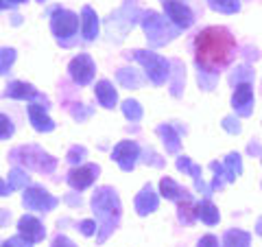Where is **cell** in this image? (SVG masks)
Wrapping results in <instances>:
<instances>
[{
	"mask_svg": "<svg viewBox=\"0 0 262 247\" xmlns=\"http://www.w3.org/2000/svg\"><path fill=\"white\" fill-rule=\"evenodd\" d=\"M160 191H162V195L166 197V199H170V201H186V199H192L190 193H188L186 188H182L179 184H175L170 177H164V179H162V182H160Z\"/></svg>",
	"mask_w": 262,
	"mask_h": 247,
	"instance_id": "d6986e66",
	"label": "cell"
},
{
	"mask_svg": "<svg viewBox=\"0 0 262 247\" xmlns=\"http://www.w3.org/2000/svg\"><path fill=\"white\" fill-rule=\"evenodd\" d=\"M196 219H201L206 225H216L219 223V210H216V205L212 203V201H201V203H196Z\"/></svg>",
	"mask_w": 262,
	"mask_h": 247,
	"instance_id": "44dd1931",
	"label": "cell"
},
{
	"mask_svg": "<svg viewBox=\"0 0 262 247\" xmlns=\"http://www.w3.org/2000/svg\"><path fill=\"white\" fill-rule=\"evenodd\" d=\"M177 169L186 171L190 177H194V186H196V191H199V193L212 195V186L203 184V179H201V167H196V164H192L190 160L186 158V155H182V158H177Z\"/></svg>",
	"mask_w": 262,
	"mask_h": 247,
	"instance_id": "e0dca14e",
	"label": "cell"
},
{
	"mask_svg": "<svg viewBox=\"0 0 262 247\" xmlns=\"http://www.w3.org/2000/svg\"><path fill=\"white\" fill-rule=\"evenodd\" d=\"M196 247H219V241H216V236L206 234L203 238H199V243H196Z\"/></svg>",
	"mask_w": 262,
	"mask_h": 247,
	"instance_id": "f35d334b",
	"label": "cell"
},
{
	"mask_svg": "<svg viewBox=\"0 0 262 247\" xmlns=\"http://www.w3.org/2000/svg\"><path fill=\"white\" fill-rule=\"evenodd\" d=\"M164 3V11H166V18L175 24L177 29H188L190 24L194 22V15L192 11L188 9L184 3L179 0H162Z\"/></svg>",
	"mask_w": 262,
	"mask_h": 247,
	"instance_id": "9c48e42d",
	"label": "cell"
},
{
	"mask_svg": "<svg viewBox=\"0 0 262 247\" xmlns=\"http://www.w3.org/2000/svg\"><path fill=\"white\" fill-rule=\"evenodd\" d=\"M11 193V186H5L3 182H0V197H5V195H9Z\"/></svg>",
	"mask_w": 262,
	"mask_h": 247,
	"instance_id": "7bdbcfd3",
	"label": "cell"
},
{
	"mask_svg": "<svg viewBox=\"0 0 262 247\" xmlns=\"http://www.w3.org/2000/svg\"><path fill=\"white\" fill-rule=\"evenodd\" d=\"M18 232H20V236L24 238V241H29L31 245H33V243H39V241H42V238L46 236L44 225L39 223L35 217H31V215H24V217L18 221Z\"/></svg>",
	"mask_w": 262,
	"mask_h": 247,
	"instance_id": "4fadbf2b",
	"label": "cell"
},
{
	"mask_svg": "<svg viewBox=\"0 0 262 247\" xmlns=\"http://www.w3.org/2000/svg\"><path fill=\"white\" fill-rule=\"evenodd\" d=\"M118 81L122 86H127V88H138L140 86V79H138L136 72H131V70H120L118 72Z\"/></svg>",
	"mask_w": 262,
	"mask_h": 247,
	"instance_id": "1f68e13d",
	"label": "cell"
},
{
	"mask_svg": "<svg viewBox=\"0 0 262 247\" xmlns=\"http://www.w3.org/2000/svg\"><path fill=\"white\" fill-rule=\"evenodd\" d=\"M131 57H134L136 61H140L144 68H146V75H149V79L153 81L155 86H162L164 81L168 79L170 75V61H166L164 57L160 55H155V53H149V51H134L131 53Z\"/></svg>",
	"mask_w": 262,
	"mask_h": 247,
	"instance_id": "8992f818",
	"label": "cell"
},
{
	"mask_svg": "<svg viewBox=\"0 0 262 247\" xmlns=\"http://www.w3.org/2000/svg\"><path fill=\"white\" fill-rule=\"evenodd\" d=\"M210 169L216 173V175H214V182H212V191H216V188H223L225 182H234V177L229 175V171L225 169V164L210 162Z\"/></svg>",
	"mask_w": 262,
	"mask_h": 247,
	"instance_id": "d4e9b609",
	"label": "cell"
},
{
	"mask_svg": "<svg viewBox=\"0 0 262 247\" xmlns=\"http://www.w3.org/2000/svg\"><path fill=\"white\" fill-rule=\"evenodd\" d=\"M192 55L196 68L201 72L219 75L234 59L236 39L225 27H206L194 35Z\"/></svg>",
	"mask_w": 262,
	"mask_h": 247,
	"instance_id": "6da1fadb",
	"label": "cell"
},
{
	"mask_svg": "<svg viewBox=\"0 0 262 247\" xmlns=\"http://www.w3.org/2000/svg\"><path fill=\"white\" fill-rule=\"evenodd\" d=\"M9 5H20V3H24V0H7Z\"/></svg>",
	"mask_w": 262,
	"mask_h": 247,
	"instance_id": "7dc6e473",
	"label": "cell"
},
{
	"mask_svg": "<svg viewBox=\"0 0 262 247\" xmlns=\"http://www.w3.org/2000/svg\"><path fill=\"white\" fill-rule=\"evenodd\" d=\"M0 247H3V243H0Z\"/></svg>",
	"mask_w": 262,
	"mask_h": 247,
	"instance_id": "c3c4849f",
	"label": "cell"
},
{
	"mask_svg": "<svg viewBox=\"0 0 262 247\" xmlns=\"http://www.w3.org/2000/svg\"><path fill=\"white\" fill-rule=\"evenodd\" d=\"M223 129L229 131V134H241V122L236 120L234 116H227V118L223 120Z\"/></svg>",
	"mask_w": 262,
	"mask_h": 247,
	"instance_id": "d590c367",
	"label": "cell"
},
{
	"mask_svg": "<svg viewBox=\"0 0 262 247\" xmlns=\"http://www.w3.org/2000/svg\"><path fill=\"white\" fill-rule=\"evenodd\" d=\"M142 27H144V33L146 37H149V42L153 46H162L170 42L173 37H177L179 29L170 27V24L166 22V18H162V15H158L155 11H149L142 15Z\"/></svg>",
	"mask_w": 262,
	"mask_h": 247,
	"instance_id": "277c9868",
	"label": "cell"
},
{
	"mask_svg": "<svg viewBox=\"0 0 262 247\" xmlns=\"http://www.w3.org/2000/svg\"><path fill=\"white\" fill-rule=\"evenodd\" d=\"M256 232H258V234L262 236V217L258 219V223H256Z\"/></svg>",
	"mask_w": 262,
	"mask_h": 247,
	"instance_id": "ee69618b",
	"label": "cell"
},
{
	"mask_svg": "<svg viewBox=\"0 0 262 247\" xmlns=\"http://www.w3.org/2000/svg\"><path fill=\"white\" fill-rule=\"evenodd\" d=\"M7 217H9V212H7V210L0 212V223H5V219H7Z\"/></svg>",
	"mask_w": 262,
	"mask_h": 247,
	"instance_id": "f6af8a7d",
	"label": "cell"
},
{
	"mask_svg": "<svg viewBox=\"0 0 262 247\" xmlns=\"http://www.w3.org/2000/svg\"><path fill=\"white\" fill-rule=\"evenodd\" d=\"M11 160L20 162L29 169L44 171V173H53L57 167V160L51 158L48 153H44L42 149H37V147H18V149L11 151Z\"/></svg>",
	"mask_w": 262,
	"mask_h": 247,
	"instance_id": "5b68a950",
	"label": "cell"
},
{
	"mask_svg": "<svg viewBox=\"0 0 262 247\" xmlns=\"http://www.w3.org/2000/svg\"><path fill=\"white\" fill-rule=\"evenodd\" d=\"M112 158L118 162V167L122 171H131L136 167L138 158H140V147H138L134 140H122V142H118L114 147Z\"/></svg>",
	"mask_w": 262,
	"mask_h": 247,
	"instance_id": "ba28073f",
	"label": "cell"
},
{
	"mask_svg": "<svg viewBox=\"0 0 262 247\" xmlns=\"http://www.w3.org/2000/svg\"><path fill=\"white\" fill-rule=\"evenodd\" d=\"M3 247H31V243L24 241L22 236H13V238H9L7 243H3Z\"/></svg>",
	"mask_w": 262,
	"mask_h": 247,
	"instance_id": "74e56055",
	"label": "cell"
},
{
	"mask_svg": "<svg viewBox=\"0 0 262 247\" xmlns=\"http://www.w3.org/2000/svg\"><path fill=\"white\" fill-rule=\"evenodd\" d=\"M92 208H94V215L101 221V236L98 241H103L114 228H116L118 219H120V201H118V195L116 191L112 188H98L92 197Z\"/></svg>",
	"mask_w": 262,
	"mask_h": 247,
	"instance_id": "7a4b0ae2",
	"label": "cell"
},
{
	"mask_svg": "<svg viewBox=\"0 0 262 247\" xmlns=\"http://www.w3.org/2000/svg\"><path fill=\"white\" fill-rule=\"evenodd\" d=\"M225 169L229 171V175H232L234 179L243 173V160H241V155L238 153H229L227 158H225Z\"/></svg>",
	"mask_w": 262,
	"mask_h": 247,
	"instance_id": "83f0119b",
	"label": "cell"
},
{
	"mask_svg": "<svg viewBox=\"0 0 262 247\" xmlns=\"http://www.w3.org/2000/svg\"><path fill=\"white\" fill-rule=\"evenodd\" d=\"M53 247H77V245H75V243H72V241H70V238H66V236H61V234H59V236H57V238H55V243H53Z\"/></svg>",
	"mask_w": 262,
	"mask_h": 247,
	"instance_id": "60d3db41",
	"label": "cell"
},
{
	"mask_svg": "<svg viewBox=\"0 0 262 247\" xmlns=\"http://www.w3.org/2000/svg\"><path fill=\"white\" fill-rule=\"evenodd\" d=\"M158 195L153 193V188L151 186H144L142 188V193L136 197V210H138V215H149V212H153L155 208H158Z\"/></svg>",
	"mask_w": 262,
	"mask_h": 247,
	"instance_id": "ac0fdd59",
	"label": "cell"
},
{
	"mask_svg": "<svg viewBox=\"0 0 262 247\" xmlns=\"http://www.w3.org/2000/svg\"><path fill=\"white\" fill-rule=\"evenodd\" d=\"M177 217H179V221H182V223H186V225L194 223V219H196V203H192V199L179 201Z\"/></svg>",
	"mask_w": 262,
	"mask_h": 247,
	"instance_id": "cb8c5ba5",
	"label": "cell"
},
{
	"mask_svg": "<svg viewBox=\"0 0 262 247\" xmlns=\"http://www.w3.org/2000/svg\"><path fill=\"white\" fill-rule=\"evenodd\" d=\"M24 205L29 210H39V212H48L57 205V199L53 195H48L44 188L33 186L29 191H24Z\"/></svg>",
	"mask_w": 262,
	"mask_h": 247,
	"instance_id": "30bf717a",
	"label": "cell"
},
{
	"mask_svg": "<svg viewBox=\"0 0 262 247\" xmlns=\"http://www.w3.org/2000/svg\"><path fill=\"white\" fill-rule=\"evenodd\" d=\"M15 61V51L13 48H0V75H5Z\"/></svg>",
	"mask_w": 262,
	"mask_h": 247,
	"instance_id": "f1b7e54d",
	"label": "cell"
},
{
	"mask_svg": "<svg viewBox=\"0 0 262 247\" xmlns=\"http://www.w3.org/2000/svg\"><path fill=\"white\" fill-rule=\"evenodd\" d=\"M98 169L96 164H83V167H75L68 173V184L75 188V191H85V188L98 177Z\"/></svg>",
	"mask_w": 262,
	"mask_h": 247,
	"instance_id": "8fae6325",
	"label": "cell"
},
{
	"mask_svg": "<svg viewBox=\"0 0 262 247\" xmlns=\"http://www.w3.org/2000/svg\"><path fill=\"white\" fill-rule=\"evenodd\" d=\"M51 31L55 33V37L59 39L63 46H72V39L79 31V15L72 13L61 7H53L51 9Z\"/></svg>",
	"mask_w": 262,
	"mask_h": 247,
	"instance_id": "3957f363",
	"label": "cell"
},
{
	"mask_svg": "<svg viewBox=\"0 0 262 247\" xmlns=\"http://www.w3.org/2000/svg\"><path fill=\"white\" fill-rule=\"evenodd\" d=\"M94 72H96V66L92 61V57L85 53L77 55L75 59L68 64V75L77 86H88L90 81L94 79Z\"/></svg>",
	"mask_w": 262,
	"mask_h": 247,
	"instance_id": "52a82bcc",
	"label": "cell"
},
{
	"mask_svg": "<svg viewBox=\"0 0 262 247\" xmlns=\"http://www.w3.org/2000/svg\"><path fill=\"white\" fill-rule=\"evenodd\" d=\"M7 7H9V3H7V0H0V11L7 9Z\"/></svg>",
	"mask_w": 262,
	"mask_h": 247,
	"instance_id": "bcb514c9",
	"label": "cell"
},
{
	"mask_svg": "<svg viewBox=\"0 0 262 247\" xmlns=\"http://www.w3.org/2000/svg\"><path fill=\"white\" fill-rule=\"evenodd\" d=\"M247 151H249L251 155H262V147H260L258 142H251V145L247 147Z\"/></svg>",
	"mask_w": 262,
	"mask_h": 247,
	"instance_id": "b9f144b4",
	"label": "cell"
},
{
	"mask_svg": "<svg viewBox=\"0 0 262 247\" xmlns=\"http://www.w3.org/2000/svg\"><path fill=\"white\" fill-rule=\"evenodd\" d=\"M94 92H96V98H98V103L103 105V108H107L112 110L114 105H116L118 101V96H116V90H114V86L110 84V81H98V84L94 86Z\"/></svg>",
	"mask_w": 262,
	"mask_h": 247,
	"instance_id": "ffe728a7",
	"label": "cell"
},
{
	"mask_svg": "<svg viewBox=\"0 0 262 247\" xmlns=\"http://www.w3.org/2000/svg\"><path fill=\"white\" fill-rule=\"evenodd\" d=\"M232 108L236 110L238 116H249L253 112V88L251 84H238L232 96Z\"/></svg>",
	"mask_w": 262,
	"mask_h": 247,
	"instance_id": "7c38bea8",
	"label": "cell"
},
{
	"mask_svg": "<svg viewBox=\"0 0 262 247\" xmlns=\"http://www.w3.org/2000/svg\"><path fill=\"white\" fill-rule=\"evenodd\" d=\"M208 5L214 11H221V13H236L241 9L238 0H208Z\"/></svg>",
	"mask_w": 262,
	"mask_h": 247,
	"instance_id": "484cf974",
	"label": "cell"
},
{
	"mask_svg": "<svg viewBox=\"0 0 262 247\" xmlns=\"http://www.w3.org/2000/svg\"><path fill=\"white\" fill-rule=\"evenodd\" d=\"M173 66H175V84H173V94L175 96H179V92H182V79H184V66H182V61H173Z\"/></svg>",
	"mask_w": 262,
	"mask_h": 247,
	"instance_id": "836d02e7",
	"label": "cell"
},
{
	"mask_svg": "<svg viewBox=\"0 0 262 247\" xmlns=\"http://www.w3.org/2000/svg\"><path fill=\"white\" fill-rule=\"evenodd\" d=\"M94 221H81V223H79V230H81V232H83L85 236H92L94 234Z\"/></svg>",
	"mask_w": 262,
	"mask_h": 247,
	"instance_id": "ab89813d",
	"label": "cell"
},
{
	"mask_svg": "<svg viewBox=\"0 0 262 247\" xmlns=\"http://www.w3.org/2000/svg\"><path fill=\"white\" fill-rule=\"evenodd\" d=\"M251 79H253V70L249 68V66H238V68L232 72V77H229V81H232L234 86H238V84H251Z\"/></svg>",
	"mask_w": 262,
	"mask_h": 247,
	"instance_id": "4316f807",
	"label": "cell"
},
{
	"mask_svg": "<svg viewBox=\"0 0 262 247\" xmlns=\"http://www.w3.org/2000/svg\"><path fill=\"white\" fill-rule=\"evenodd\" d=\"M3 96L5 98H22V101H27V98H42V101H46V96H42L31 84H24V81H11L3 92Z\"/></svg>",
	"mask_w": 262,
	"mask_h": 247,
	"instance_id": "5bb4252c",
	"label": "cell"
},
{
	"mask_svg": "<svg viewBox=\"0 0 262 247\" xmlns=\"http://www.w3.org/2000/svg\"><path fill=\"white\" fill-rule=\"evenodd\" d=\"M9 179H11V182H9L11 191H13V188H18V186H24V184L29 182V177L24 175V173H22L20 169H13V171L9 173Z\"/></svg>",
	"mask_w": 262,
	"mask_h": 247,
	"instance_id": "d6a6232c",
	"label": "cell"
},
{
	"mask_svg": "<svg viewBox=\"0 0 262 247\" xmlns=\"http://www.w3.org/2000/svg\"><path fill=\"white\" fill-rule=\"evenodd\" d=\"M158 134L162 136V140H164V147H166V151L168 153H177L179 151V134L177 131L170 127V125H160L158 127Z\"/></svg>",
	"mask_w": 262,
	"mask_h": 247,
	"instance_id": "7402d4cb",
	"label": "cell"
},
{
	"mask_svg": "<svg viewBox=\"0 0 262 247\" xmlns=\"http://www.w3.org/2000/svg\"><path fill=\"white\" fill-rule=\"evenodd\" d=\"M83 155H85V149H83V147H72L70 153H68V158H66V160L72 162V164H77V162L83 160Z\"/></svg>",
	"mask_w": 262,
	"mask_h": 247,
	"instance_id": "8d00e7d4",
	"label": "cell"
},
{
	"mask_svg": "<svg viewBox=\"0 0 262 247\" xmlns=\"http://www.w3.org/2000/svg\"><path fill=\"white\" fill-rule=\"evenodd\" d=\"M81 35L85 42H92L98 35V15L92 7H83V11H81Z\"/></svg>",
	"mask_w": 262,
	"mask_h": 247,
	"instance_id": "2e32d148",
	"label": "cell"
},
{
	"mask_svg": "<svg viewBox=\"0 0 262 247\" xmlns=\"http://www.w3.org/2000/svg\"><path fill=\"white\" fill-rule=\"evenodd\" d=\"M122 112H125V116L131 118V120H140L142 118V108L136 101H125L122 103Z\"/></svg>",
	"mask_w": 262,
	"mask_h": 247,
	"instance_id": "f546056e",
	"label": "cell"
},
{
	"mask_svg": "<svg viewBox=\"0 0 262 247\" xmlns=\"http://www.w3.org/2000/svg\"><path fill=\"white\" fill-rule=\"evenodd\" d=\"M199 84H201V88L212 90L214 84H216V75H210V72H201L199 70Z\"/></svg>",
	"mask_w": 262,
	"mask_h": 247,
	"instance_id": "e575fe53",
	"label": "cell"
},
{
	"mask_svg": "<svg viewBox=\"0 0 262 247\" xmlns=\"http://www.w3.org/2000/svg\"><path fill=\"white\" fill-rule=\"evenodd\" d=\"M251 236L243 230H229L223 236V247H249Z\"/></svg>",
	"mask_w": 262,
	"mask_h": 247,
	"instance_id": "603a6c76",
	"label": "cell"
},
{
	"mask_svg": "<svg viewBox=\"0 0 262 247\" xmlns=\"http://www.w3.org/2000/svg\"><path fill=\"white\" fill-rule=\"evenodd\" d=\"M13 122L9 116H5V114H0V140H7V138H11L13 136Z\"/></svg>",
	"mask_w": 262,
	"mask_h": 247,
	"instance_id": "4dcf8cb0",
	"label": "cell"
},
{
	"mask_svg": "<svg viewBox=\"0 0 262 247\" xmlns=\"http://www.w3.org/2000/svg\"><path fill=\"white\" fill-rule=\"evenodd\" d=\"M46 108L48 105H39V103H31L29 105V118L33 122V127L37 131H53L55 129V122L51 120V116L46 114Z\"/></svg>",
	"mask_w": 262,
	"mask_h": 247,
	"instance_id": "9a60e30c",
	"label": "cell"
}]
</instances>
